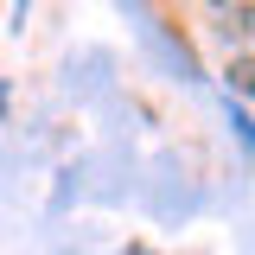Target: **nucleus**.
<instances>
[{"mask_svg":"<svg viewBox=\"0 0 255 255\" xmlns=\"http://www.w3.org/2000/svg\"><path fill=\"white\" fill-rule=\"evenodd\" d=\"M223 38H255V0H198Z\"/></svg>","mask_w":255,"mask_h":255,"instance_id":"nucleus-1","label":"nucleus"},{"mask_svg":"<svg viewBox=\"0 0 255 255\" xmlns=\"http://www.w3.org/2000/svg\"><path fill=\"white\" fill-rule=\"evenodd\" d=\"M223 90H230V96H243V102H255V51L230 58V70H223Z\"/></svg>","mask_w":255,"mask_h":255,"instance_id":"nucleus-2","label":"nucleus"},{"mask_svg":"<svg viewBox=\"0 0 255 255\" xmlns=\"http://www.w3.org/2000/svg\"><path fill=\"white\" fill-rule=\"evenodd\" d=\"M230 128H236V140H243V147H249V159H255V122L236 109V102H230Z\"/></svg>","mask_w":255,"mask_h":255,"instance_id":"nucleus-3","label":"nucleus"}]
</instances>
